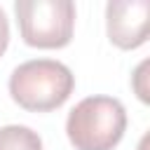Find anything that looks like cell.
I'll return each instance as SVG.
<instances>
[{"label": "cell", "mask_w": 150, "mask_h": 150, "mask_svg": "<svg viewBox=\"0 0 150 150\" xmlns=\"http://www.w3.org/2000/svg\"><path fill=\"white\" fill-rule=\"evenodd\" d=\"M7 45H9V23H7V16H5V12L0 7V56L5 54Z\"/></svg>", "instance_id": "8992f818"}, {"label": "cell", "mask_w": 150, "mask_h": 150, "mask_svg": "<svg viewBox=\"0 0 150 150\" xmlns=\"http://www.w3.org/2000/svg\"><path fill=\"white\" fill-rule=\"evenodd\" d=\"M75 89L70 68L54 59H33L16 66L9 75L12 98L30 112H49L68 101Z\"/></svg>", "instance_id": "6da1fadb"}, {"label": "cell", "mask_w": 150, "mask_h": 150, "mask_svg": "<svg viewBox=\"0 0 150 150\" xmlns=\"http://www.w3.org/2000/svg\"><path fill=\"white\" fill-rule=\"evenodd\" d=\"M148 0H115L105 7L108 38L120 49H136L148 40Z\"/></svg>", "instance_id": "277c9868"}, {"label": "cell", "mask_w": 150, "mask_h": 150, "mask_svg": "<svg viewBox=\"0 0 150 150\" xmlns=\"http://www.w3.org/2000/svg\"><path fill=\"white\" fill-rule=\"evenodd\" d=\"M19 30L26 45L59 49L73 40L75 5L70 0H16Z\"/></svg>", "instance_id": "3957f363"}, {"label": "cell", "mask_w": 150, "mask_h": 150, "mask_svg": "<svg viewBox=\"0 0 150 150\" xmlns=\"http://www.w3.org/2000/svg\"><path fill=\"white\" fill-rule=\"evenodd\" d=\"M0 150H42V138L30 127L7 124L0 129Z\"/></svg>", "instance_id": "5b68a950"}, {"label": "cell", "mask_w": 150, "mask_h": 150, "mask_svg": "<svg viewBox=\"0 0 150 150\" xmlns=\"http://www.w3.org/2000/svg\"><path fill=\"white\" fill-rule=\"evenodd\" d=\"M124 129L127 110L112 96H87L66 120V134L75 150H112Z\"/></svg>", "instance_id": "7a4b0ae2"}]
</instances>
